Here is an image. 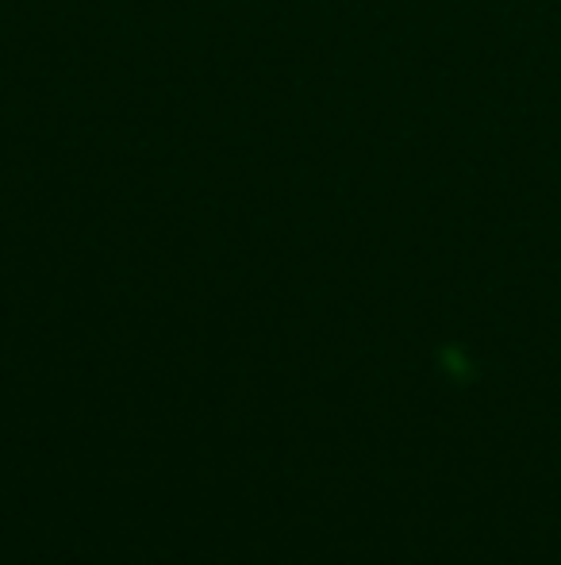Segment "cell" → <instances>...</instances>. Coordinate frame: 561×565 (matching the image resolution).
Segmentation results:
<instances>
[]
</instances>
